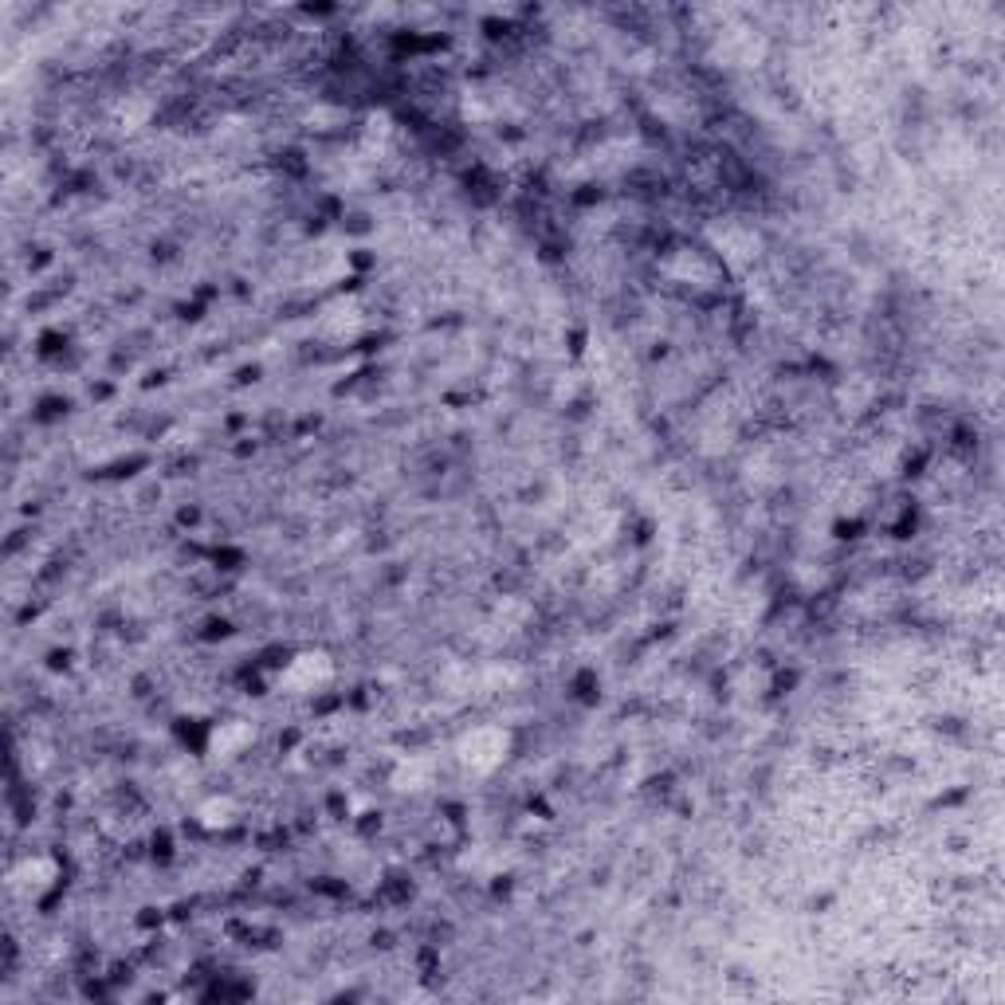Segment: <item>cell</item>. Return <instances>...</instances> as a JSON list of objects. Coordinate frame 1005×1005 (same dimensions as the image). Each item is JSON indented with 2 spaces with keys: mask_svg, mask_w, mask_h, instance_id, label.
Masks as SVG:
<instances>
[{
  "mask_svg": "<svg viewBox=\"0 0 1005 1005\" xmlns=\"http://www.w3.org/2000/svg\"><path fill=\"white\" fill-rule=\"evenodd\" d=\"M283 680H287V688L307 696V691H318L334 680V664L323 657V652H303V657H295L292 668L283 672Z\"/></svg>",
  "mask_w": 1005,
  "mask_h": 1005,
  "instance_id": "obj_1",
  "label": "cell"
}]
</instances>
